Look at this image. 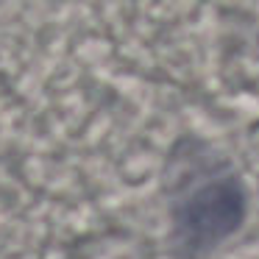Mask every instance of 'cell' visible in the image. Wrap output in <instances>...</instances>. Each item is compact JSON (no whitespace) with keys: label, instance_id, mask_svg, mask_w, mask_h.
<instances>
[{"label":"cell","instance_id":"obj_1","mask_svg":"<svg viewBox=\"0 0 259 259\" xmlns=\"http://www.w3.org/2000/svg\"><path fill=\"white\" fill-rule=\"evenodd\" d=\"M245 214V198L234 179H218L198 187L179 206V234L184 245L206 248L229 237Z\"/></svg>","mask_w":259,"mask_h":259}]
</instances>
